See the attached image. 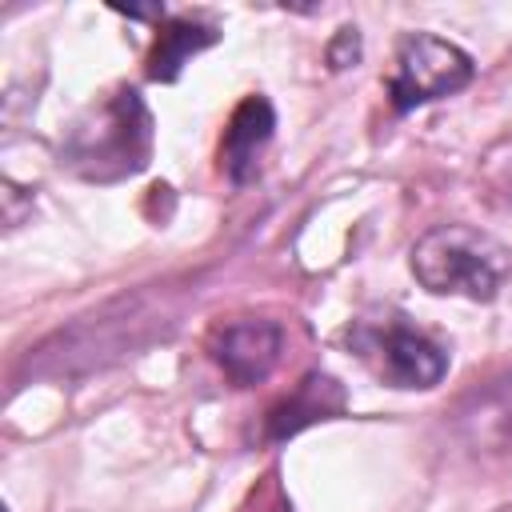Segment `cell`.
<instances>
[{
  "label": "cell",
  "mask_w": 512,
  "mask_h": 512,
  "mask_svg": "<svg viewBox=\"0 0 512 512\" xmlns=\"http://www.w3.org/2000/svg\"><path fill=\"white\" fill-rule=\"evenodd\" d=\"M152 156V112L136 88H116L88 104L64 132L60 160L96 184L136 176Z\"/></svg>",
  "instance_id": "obj_1"
},
{
  "label": "cell",
  "mask_w": 512,
  "mask_h": 512,
  "mask_svg": "<svg viewBox=\"0 0 512 512\" xmlns=\"http://www.w3.org/2000/svg\"><path fill=\"white\" fill-rule=\"evenodd\" d=\"M412 276L432 296H464V300H492L508 272L512 252L472 224H436L412 244Z\"/></svg>",
  "instance_id": "obj_2"
},
{
  "label": "cell",
  "mask_w": 512,
  "mask_h": 512,
  "mask_svg": "<svg viewBox=\"0 0 512 512\" xmlns=\"http://www.w3.org/2000/svg\"><path fill=\"white\" fill-rule=\"evenodd\" d=\"M348 348L380 384L400 392H428L448 376V348L408 316H360L348 328Z\"/></svg>",
  "instance_id": "obj_3"
},
{
  "label": "cell",
  "mask_w": 512,
  "mask_h": 512,
  "mask_svg": "<svg viewBox=\"0 0 512 512\" xmlns=\"http://www.w3.org/2000/svg\"><path fill=\"white\" fill-rule=\"evenodd\" d=\"M472 76L476 64L460 44L436 32H404L388 72V100L396 112H412L420 104L456 96L472 84Z\"/></svg>",
  "instance_id": "obj_4"
},
{
  "label": "cell",
  "mask_w": 512,
  "mask_h": 512,
  "mask_svg": "<svg viewBox=\"0 0 512 512\" xmlns=\"http://www.w3.org/2000/svg\"><path fill=\"white\" fill-rule=\"evenodd\" d=\"M452 432L480 460H512V368L476 384L456 404Z\"/></svg>",
  "instance_id": "obj_5"
},
{
  "label": "cell",
  "mask_w": 512,
  "mask_h": 512,
  "mask_svg": "<svg viewBox=\"0 0 512 512\" xmlns=\"http://www.w3.org/2000/svg\"><path fill=\"white\" fill-rule=\"evenodd\" d=\"M284 352V328L268 316H240L216 328L212 336V360L232 380V388H252L272 376Z\"/></svg>",
  "instance_id": "obj_6"
},
{
  "label": "cell",
  "mask_w": 512,
  "mask_h": 512,
  "mask_svg": "<svg viewBox=\"0 0 512 512\" xmlns=\"http://www.w3.org/2000/svg\"><path fill=\"white\" fill-rule=\"evenodd\" d=\"M272 128H276V108L268 104V96L252 92L232 108L220 140V168L232 184H248L256 176L260 156L272 140Z\"/></svg>",
  "instance_id": "obj_7"
},
{
  "label": "cell",
  "mask_w": 512,
  "mask_h": 512,
  "mask_svg": "<svg viewBox=\"0 0 512 512\" xmlns=\"http://www.w3.org/2000/svg\"><path fill=\"white\" fill-rule=\"evenodd\" d=\"M340 412H344V388H340L332 376L312 372V376H304V380L288 392V400H280V404L268 412V436H272V440H288V436H296L300 428H308V424H316V420H332V416H340Z\"/></svg>",
  "instance_id": "obj_8"
},
{
  "label": "cell",
  "mask_w": 512,
  "mask_h": 512,
  "mask_svg": "<svg viewBox=\"0 0 512 512\" xmlns=\"http://www.w3.org/2000/svg\"><path fill=\"white\" fill-rule=\"evenodd\" d=\"M220 40V28L204 16H176L156 32V44L148 52V76L152 80H176L180 68Z\"/></svg>",
  "instance_id": "obj_9"
},
{
  "label": "cell",
  "mask_w": 512,
  "mask_h": 512,
  "mask_svg": "<svg viewBox=\"0 0 512 512\" xmlns=\"http://www.w3.org/2000/svg\"><path fill=\"white\" fill-rule=\"evenodd\" d=\"M244 512H292V500H288L284 488L276 484V472L252 492V508H244Z\"/></svg>",
  "instance_id": "obj_10"
}]
</instances>
